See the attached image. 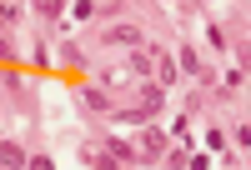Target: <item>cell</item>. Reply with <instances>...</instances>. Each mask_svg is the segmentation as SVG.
<instances>
[{
    "instance_id": "obj_14",
    "label": "cell",
    "mask_w": 251,
    "mask_h": 170,
    "mask_svg": "<svg viewBox=\"0 0 251 170\" xmlns=\"http://www.w3.org/2000/svg\"><path fill=\"white\" fill-rule=\"evenodd\" d=\"M0 60H5V65L15 60V50H10V40H5V35H0Z\"/></svg>"
},
{
    "instance_id": "obj_4",
    "label": "cell",
    "mask_w": 251,
    "mask_h": 170,
    "mask_svg": "<svg viewBox=\"0 0 251 170\" xmlns=\"http://www.w3.org/2000/svg\"><path fill=\"white\" fill-rule=\"evenodd\" d=\"M106 45H131V50H141L146 40H141L136 25H111V30H106Z\"/></svg>"
},
{
    "instance_id": "obj_10",
    "label": "cell",
    "mask_w": 251,
    "mask_h": 170,
    "mask_svg": "<svg viewBox=\"0 0 251 170\" xmlns=\"http://www.w3.org/2000/svg\"><path fill=\"white\" fill-rule=\"evenodd\" d=\"M156 75H161V85L176 75V65H171V55H166V50H156Z\"/></svg>"
},
{
    "instance_id": "obj_11",
    "label": "cell",
    "mask_w": 251,
    "mask_h": 170,
    "mask_svg": "<svg viewBox=\"0 0 251 170\" xmlns=\"http://www.w3.org/2000/svg\"><path fill=\"white\" fill-rule=\"evenodd\" d=\"M50 60H55V55H50L46 45H35V50H30V65H35V70H46V65H50Z\"/></svg>"
},
{
    "instance_id": "obj_7",
    "label": "cell",
    "mask_w": 251,
    "mask_h": 170,
    "mask_svg": "<svg viewBox=\"0 0 251 170\" xmlns=\"http://www.w3.org/2000/svg\"><path fill=\"white\" fill-rule=\"evenodd\" d=\"M131 70H136V75H151V70H156V50H151V45L131 50Z\"/></svg>"
},
{
    "instance_id": "obj_8",
    "label": "cell",
    "mask_w": 251,
    "mask_h": 170,
    "mask_svg": "<svg viewBox=\"0 0 251 170\" xmlns=\"http://www.w3.org/2000/svg\"><path fill=\"white\" fill-rule=\"evenodd\" d=\"M176 65H181V70H186V75H201V80H206V65H201V55H196V50H191V45H186V50H181V55H176Z\"/></svg>"
},
{
    "instance_id": "obj_3",
    "label": "cell",
    "mask_w": 251,
    "mask_h": 170,
    "mask_svg": "<svg viewBox=\"0 0 251 170\" xmlns=\"http://www.w3.org/2000/svg\"><path fill=\"white\" fill-rule=\"evenodd\" d=\"M80 105L96 110V115H111V110H116V100L106 95V85H80Z\"/></svg>"
},
{
    "instance_id": "obj_6",
    "label": "cell",
    "mask_w": 251,
    "mask_h": 170,
    "mask_svg": "<svg viewBox=\"0 0 251 170\" xmlns=\"http://www.w3.org/2000/svg\"><path fill=\"white\" fill-rule=\"evenodd\" d=\"M100 145H106L116 160H141V155H136V145H131V140H121V135H100Z\"/></svg>"
},
{
    "instance_id": "obj_15",
    "label": "cell",
    "mask_w": 251,
    "mask_h": 170,
    "mask_svg": "<svg viewBox=\"0 0 251 170\" xmlns=\"http://www.w3.org/2000/svg\"><path fill=\"white\" fill-rule=\"evenodd\" d=\"M10 20H15V5H0V30H5Z\"/></svg>"
},
{
    "instance_id": "obj_5",
    "label": "cell",
    "mask_w": 251,
    "mask_h": 170,
    "mask_svg": "<svg viewBox=\"0 0 251 170\" xmlns=\"http://www.w3.org/2000/svg\"><path fill=\"white\" fill-rule=\"evenodd\" d=\"M25 160H30V155L20 150L15 140H0V165H5V170H25Z\"/></svg>"
},
{
    "instance_id": "obj_2",
    "label": "cell",
    "mask_w": 251,
    "mask_h": 170,
    "mask_svg": "<svg viewBox=\"0 0 251 170\" xmlns=\"http://www.w3.org/2000/svg\"><path fill=\"white\" fill-rule=\"evenodd\" d=\"M80 160H86L91 170H121V160H116L100 140H86V145H80Z\"/></svg>"
},
{
    "instance_id": "obj_13",
    "label": "cell",
    "mask_w": 251,
    "mask_h": 170,
    "mask_svg": "<svg viewBox=\"0 0 251 170\" xmlns=\"http://www.w3.org/2000/svg\"><path fill=\"white\" fill-rule=\"evenodd\" d=\"M60 10H66V5H55V0H46V5H40V20H60Z\"/></svg>"
},
{
    "instance_id": "obj_12",
    "label": "cell",
    "mask_w": 251,
    "mask_h": 170,
    "mask_svg": "<svg viewBox=\"0 0 251 170\" xmlns=\"http://www.w3.org/2000/svg\"><path fill=\"white\" fill-rule=\"evenodd\" d=\"M25 170H55V160H50V155H30Z\"/></svg>"
},
{
    "instance_id": "obj_9",
    "label": "cell",
    "mask_w": 251,
    "mask_h": 170,
    "mask_svg": "<svg viewBox=\"0 0 251 170\" xmlns=\"http://www.w3.org/2000/svg\"><path fill=\"white\" fill-rule=\"evenodd\" d=\"M55 60H60V65H71V70H75V65H86V50H80L75 40H66V45H60V55H55Z\"/></svg>"
},
{
    "instance_id": "obj_1",
    "label": "cell",
    "mask_w": 251,
    "mask_h": 170,
    "mask_svg": "<svg viewBox=\"0 0 251 170\" xmlns=\"http://www.w3.org/2000/svg\"><path fill=\"white\" fill-rule=\"evenodd\" d=\"M136 155H141L146 165H151V160H161V155H166V135L156 130V120H151V125H141V145H136Z\"/></svg>"
}]
</instances>
